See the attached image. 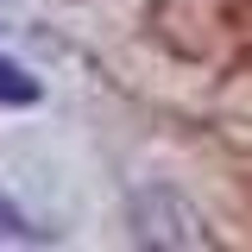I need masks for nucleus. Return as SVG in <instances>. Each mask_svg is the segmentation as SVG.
<instances>
[{"label":"nucleus","mask_w":252,"mask_h":252,"mask_svg":"<svg viewBox=\"0 0 252 252\" xmlns=\"http://www.w3.org/2000/svg\"><path fill=\"white\" fill-rule=\"evenodd\" d=\"M132 227L145 246H208L202 215L189 208L177 189H139L132 195Z\"/></svg>","instance_id":"1"},{"label":"nucleus","mask_w":252,"mask_h":252,"mask_svg":"<svg viewBox=\"0 0 252 252\" xmlns=\"http://www.w3.org/2000/svg\"><path fill=\"white\" fill-rule=\"evenodd\" d=\"M38 101V76H26L13 57H0V107H32Z\"/></svg>","instance_id":"2"}]
</instances>
